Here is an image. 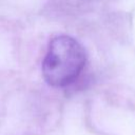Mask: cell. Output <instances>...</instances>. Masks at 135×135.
I'll return each instance as SVG.
<instances>
[{
    "mask_svg": "<svg viewBox=\"0 0 135 135\" xmlns=\"http://www.w3.org/2000/svg\"><path fill=\"white\" fill-rule=\"evenodd\" d=\"M85 62V50L76 39L68 35L56 36L51 40L43 59V78L51 86H68L80 75Z\"/></svg>",
    "mask_w": 135,
    "mask_h": 135,
    "instance_id": "obj_1",
    "label": "cell"
}]
</instances>
